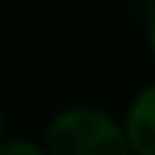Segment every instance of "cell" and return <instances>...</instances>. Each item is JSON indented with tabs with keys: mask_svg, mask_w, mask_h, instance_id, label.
Here are the masks:
<instances>
[{
	"mask_svg": "<svg viewBox=\"0 0 155 155\" xmlns=\"http://www.w3.org/2000/svg\"><path fill=\"white\" fill-rule=\"evenodd\" d=\"M3 130H6V124H3V114H0V139H3Z\"/></svg>",
	"mask_w": 155,
	"mask_h": 155,
	"instance_id": "obj_5",
	"label": "cell"
},
{
	"mask_svg": "<svg viewBox=\"0 0 155 155\" xmlns=\"http://www.w3.org/2000/svg\"><path fill=\"white\" fill-rule=\"evenodd\" d=\"M146 38H149V48H152V54H155V0H152L149 13H146Z\"/></svg>",
	"mask_w": 155,
	"mask_h": 155,
	"instance_id": "obj_4",
	"label": "cell"
},
{
	"mask_svg": "<svg viewBox=\"0 0 155 155\" xmlns=\"http://www.w3.org/2000/svg\"><path fill=\"white\" fill-rule=\"evenodd\" d=\"M0 155H48V149L32 139L13 136V139H0Z\"/></svg>",
	"mask_w": 155,
	"mask_h": 155,
	"instance_id": "obj_3",
	"label": "cell"
},
{
	"mask_svg": "<svg viewBox=\"0 0 155 155\" xmlns=\"http://www.w3.org/2000/svg\"><path fill=\"white\" fill-rule=\"evenodd\" d=\"M124 133L133 155H155V82L133 98L124 120Z\"/></svg>",
	"mask_w": 155,
	"mask_h": 155,
	"instance_id": "obj_2",
	"label": "cell"
},
{
	"mask_svg": "<svg viewBox=\"0 0 155 155\" xmlns=\"http://www.w3.org/2000/svg\"><path fill=\"white\" fill-rule=\"evenodd\" d=\"M48 155H133L124 124L98 108H67L48 124Z\"/></svg>",
	"mask_w": 155,
	"mask_h": 155,
	"instance_id": "obj_1",
	"label": "cell"
}]
</instances>
